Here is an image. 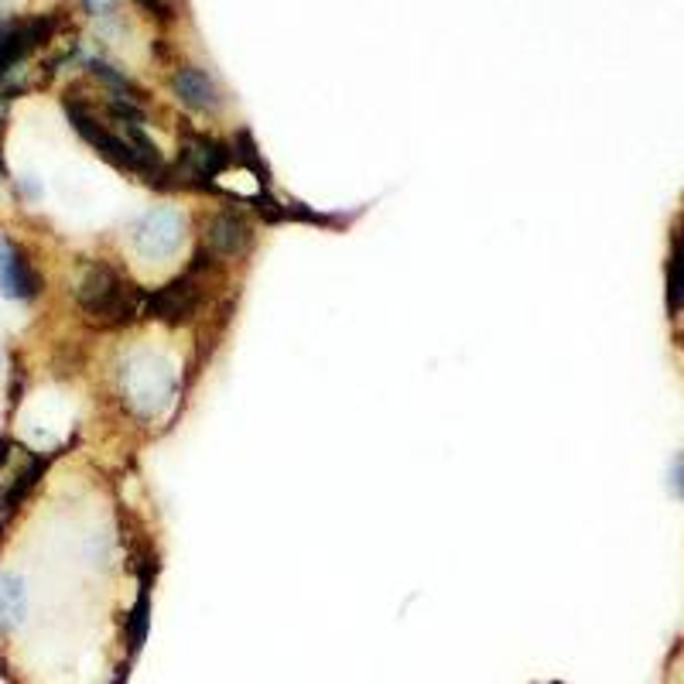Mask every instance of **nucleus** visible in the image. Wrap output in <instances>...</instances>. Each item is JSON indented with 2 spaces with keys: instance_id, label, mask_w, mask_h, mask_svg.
<instances>
[{
  "instance_id": "1",
  "label": "nucleus",
  "mask_w": 684,
  "mask_h": 684,
  "mask_svg": "<svg viewBox=\"0 0 684 684\" xmlns=\"http://www.w3.org/2000/svg\"><path fill=\"white\" fill-rule=\"evenodd\" d=\"M76 301L82 312L89 319H97L100 326H123L141 312L144 295L117 267L89 264L76 288Z\"/></svg>"
},
{
  "instance_id": "2",
  "label": "nucleus",
  "mask_w": 684,
  "mask_h": 684,
  "mask_svg": "<svg viewBox=\"0 0 684 684\" xmlns=\"http://www.w3.org/2000/svg\"><path fill=\"white\" fill-rule=\"evenodd\" d=\"M120 397L137 418H154L165 411L175 394V369L158 353H131L117 373Z\"/></svg>"
},
{
  "instance_id": "3",
  "label": "nucleus",
  "mask_w": 684,
  "mask_h": 684,
  "mask_svg": "<svg viewBox=\"0 0 684 684\" xmlns=\"http://www.w3.org/2000/svg\"><path fill=\"white\" fill-rule=\"evenodd\" d=\"M212 254L206 251H196V264L172 277L168 285H162L158 291H151L144 295V305H141V316L144 319H158V322H168V326H185L196 312H199V305L206 298V274L212 267Z\"/></svg>"
},
{
  "instance_id": "4",
  "label": "nucleus",
  "mask_w": 684,
  "mask_h": 684,
  "mask_svg": "<svg viewBox=\"0 0 684 684\" xmlns=\"http://www.w3.org/2000/svg\"><path fill=\"white\" fill-rule=\"evenodd\" d=\"M233 141H216L209 134L189 131L181 137L178 162L168 172L172 185H189V189H216L212 178L223 175L233 165Z\"/></svg>"
},
{
  "instance_id": "5",
  "label": "nucleus",
  "mask_w": 684,
  "mask_h": 684,
  "mask_svg": "<svg viewBox=\"0 0 684 684\" xmlns=\"http://www.w3.org/2000/svg\"><path fill=\"white\" fill-rule=\"evenodd\" d=\"M185 240V216L175 206H158L141 216V223L134 230V246L137 254L162 264L172 254H178V246Z\"/></svg>"
},
{
  "instance_id": "6",
  "label": "nucleus",
  "mask_w": 684,
  "mask_h": 684,
  "mask_svg": "<svg viewBox=\"0 0 684 684\" xmlns=\"http://www.w3.org/2000/svg\"><path fill=\"white\" fill-rule=\"evenodd\" d=\"M66 110H69V120H73V128L79 131V137L97 147L110 165H117V168H123V172L141 175V158H137V151L128 144V137L113 134V131L103 128V123H100L97 117H92L89 110H82V107H76V103H66Z\"/></svg>"
},
{
  "instance_id": "7",
  "label": "nucleus",
  "mask_w": 684,
  "mask_h": 684,
  "mask_svg": "<svg viewBox=\"0 0 684 684\" xmlns=\"http://www.w3.org/2000/svg\"><path fill=\"white\" fill-rule=\"evenodd\" d=\"M254 243V233L246 227V220L240 212H216L209 227H206V251L216 257V261H233L240 254L251 251Z\"/></svg>"
},
{
  "instance_id": "8",
  "label": "nucleus",
  "mask_w": 684,
  "mask_h": 684,
  "mask_svg": "<svg viewBox=\"0 0 684 684\" xmlns=\"http://www.w3.org/2000/svg\"><path fill=\"white\" fill-rule=\"evenodd\" d=\"M42 291V282L31 261L21 254V246L0 240V295L11 301H31Z\"/></svg>"
},
{
  "instance_id": "9",
  "label": "nucleus",
  "mask_w": 684,
  "mask_h": 684,
  "mask_svg": "<svg viewBox=\"0 0 684 684\" xmlns=\"http://www.w3.org/2000/svg\"><path fill=\"white\" fill-rule=\"evenodd\" d=\"M172 89L185 107H192L199 113L220 110V89H216L212 76L199 66H178L172 73Z\"/></svg>"
},
{
  "instance_id": "10",
  "label": "nucleus",
  "mask_w": 684,
  "mask_h": 684,
  "mask_svg": "<svg viewBox=\"0 0 684 684\" xmlns=\"http://www.w3.org/2000/svg\"><path fill=\"white\" fill-rule=\"evenodd\" d=\"M52 35V21L48 18H38V21H31V24H21V27H11L0 35V79H4L18 62L35 48L42 45L45 38Z\"/></svg>"
},
{
  "instance_id": "11",
  "label": "nucleus",
  "mask_w": 684,
  "mask_h": 684,
  "mask_svg": "<svg viewBox=\"0 0 684 684\" xmlns=\"http://www.w3.org/2000/svg\"><path fill=\"white\" fill-rule=\"evenodd\" d=\"M24 619V582L18 575H0V630H11Z\"/></svg>"
},
{
  "instance_id": "12",
  "label": "nucleus",
  "mask_w": 684,
  "mask_h": 684,
  "mask_svg": "<svg viewBox=\"0 0 684 684\" xmlns=\"http://www.w3.org/2000/svg\"><path fill=\"white\" fill-rule=\"evenodd\" d=\"M42 473H45V459H35V455H31V459L24 462V470H21V473L11 479V486L4 489V496H0V510H4V514L18 510V504L27 496V489L42 479Z\"/></svg>"
},
{
  "instance_id": "13",
  "label": "nucleus",
  "mask_w": 684,
  "mask_h": 684,
  "mask_svg": "<svg viewBox=\"0 0 684 684\" xmlns=\"http://www.w3.org/2000/svg\"><path fill=\"white\" fill-rule=\"evenodd\" d=\"M151 578L147 575L141 582V593H137V603L131 609V624H128V647H131V658L141 650V643L147 640V624H151Z\"/></svg>"
},
{
  "instance_id": "14",
  "label": "nucleus",
  "mask_w": 684,
  "mask_h": 684,
  "mask_svg": "<svg viewBox=\"0 0 684 684\" xmlns=\"http://www.w3.org/2000/svg\"><path fill=\"white\" fill-rule=\"evenodd\" d=\"M684 308V230L674 240L671 264H668V312L677 316Z\"/></svg>"
},
{
  "instance_id": "15",
  "label": "nucleus",
  "mask_w": 684,
  "mask_h": 684,
  "mask_svg": "<svg viewBox=\"0 0 684 684\" xmlns=\"http://www.w3.org/2000/svg\"><path fill=\"white\" fill-rule=\"evenodd\" d=\"M233 154H236V162H240L246 172H254L257 181L267 189V185H271V168L264 165L261 151H257V141H254L251 131H236V134H233Z\"/></svg>"
},
{
  "instance_id": "16",
  "label": "nucleus",
  "mask_w": 684,
  "mask_h": 684,
  "mask_svg": "<svg viewBox=\"0 0 684 684\" xmlns=\"http://www.w3.org/2000/svg\"><path fill=\"white\" fill-rule=\"evenodd\" d=\"M82 8L100 18V14H110L117 8V0H82Z\"/></svg>"
},
{
  "instance_id": "17",
  "label": "nucleus",
  "mask_w": 684,
  "mask_h": 684,
  "mask_svg": "<svg viewBox=\"0 0 684 684\" xmlns=\"http://www.w3.org/2000/svg\"><path fill=\"white\" fill-rule=\"evenodd\" d=\"M671 483H674L677 496H684V455L674 462V470H671Z\"/></svg>"
},
{
  "instance_id": "18",
  "label": "nucleus",
  "mask_w": 684,
  "mask_h": 684,
  "mask_svg": "<svg viewBox=\"0 0 684 684\" xmlns=\"http://www.w3.org/2000/svg\"><path fill=\"white\" fill-rule=\"evenodd\" d=\"M137 4H144L147 11H154L158 18H168V8H165V0H137Z\"/></svg>"
}]
</instances>
